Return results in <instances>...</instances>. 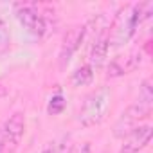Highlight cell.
I'll list each match as a JSON object with an SVG mask.
<instances>
[{"label": "cell", "mask_w": 153, "mask_h": 153, "mask_svg": "<svg viewBox=\"0 0 153 153\" xmlns=\"http://www.w3.org/2000/svg\"><path fill=\"white\" fill-rule=\"evenodd\" d=\"M110 103H112V92L108 87H99L94 92H90L85 97V101L78 112L79 124L83 128H92V126L101 124L108 114Z\"/></svg>", "instance_id": "6da1fadb"}, {"label": "cell", "mask_w": 153, "mask_h": 153, "mask_svg": "<svg viewBox=\"0 0 153 153\" xmlns=\"http://www.w3.org/2000/svg\"><path fill=\"white\" fill-rule=\"evenodd\" d=\"M140 18L137 15L135 4L133 6H124L117 11L110 29H108V38H110V45L114 47H123L126 45L135 34L137 29L140 25Z\"/></svg>", "instance_id": "7a4b0ae2"}, {"label": "cell", "mask_w": 153, "mask_h": 153, "mask_svg": "<svg viewBox=\"0 0 153 153\" xmlns=\"http://www.w3.org/2000/svg\"><path fill=\"white\" fill-rule=\"evenodd\" d=\"M15 16L20 22V25L36 38L45 36L47 31H49L47 18L40 13L38 6H34V4H18V6H15Z\"/></svg>", "instance_id": "3957f363"}, {"label": "cell", "mask_w": 153, "mask_h": 153, "mask_svg": "<svg viewBox=\"0 0 153 153\" xmlns=\"http://www.w3.org/2000/svg\"><path fill=\"white\" fill-rule=\"evenodd\" d=\"M149 114H151V108H149V106H142V105H139V103L130 105V106L117 117V121H115V124H114V137L123 139V137H124L126 133H130L135 126H139L140 121L146 119Z\"/></svg>", "instance_id": "277c9868"}, {"label": "cell", "mask_w": 153, "mask_h": 153, "mask_svg": "<svg viewBox=\"0 0 153 153\" xmlns=\"http://www.w3.org/2000/svg\"><path fill=\"white\" fill-rule=\"evenodd\" d=\"M85 34H87V25H76L65 33L61 45H59V54H58V63H59L61 70L72 61L74 54L79 51V47L85 40Z\"/></svg>", "instance_id": "5b68a950"}, {"label": "cell", "mask_w": 153, "mask_h": 153, "mask_svg": "<svg viewBox=\"0 0 153 153\" xmlns=\"http://www.w3.org/2000/svg\"><path fill=\"white\" fill-rule=\"evenodd\" d=\"M0 130H2L4 142H6L4 153H15L25 133V115L22 112H15L0 124Z\"/></svg>", "instance_id": "8992f818"}, {"label": "cell", "mask_w": 153, "mask_h": 153, "mask_svg": "<svg viewBox=\"0 0 153 153\" xmlns=\"http://www.w3.org/2000/svg\"><path fill=\"white\" fill-rule=\"evenodd\" d=\"M153 128L151 124H139L130 133L123 137V144L119 148V153H140L148 144L151 142Z\"/></svg>", "instance_id": "52a82bcc"}, {"label": "cell", "mask_w": 153, "mask_h": 153, "mask_svg": "<svg viewBox=\"0 0 153 153\" xmlns=\"http://www.w3.org/2000/svg\"><path fill=\"white\" fill-rule=\"evenodd\" d=\"M108 51H110V38H108V31L101 29L96 38L92 40L90 45V52H88V65L96 70L105 67L106 59H108Z\"/></svg>", "instance_id": "ba28073f"}, {"label": "cell", "mask_w": 153, "mask_h": 153, "mask_svg": "<svg viewBox=\"0 0 153 153\" xmlns=\"http://www.w3.org/2000/svg\"><path fill=\"white\" fill-rule=\"evenodd\" d=\"M140 65V52H135V54H130L126 58H114L110 63H108V72L106 76L108 78H121V76L135 70L137 67Z\"/></svg>", "instance_id": "9c48e42d"}, {"label": "cell", "mask_w": 153, "mask_h": 153, "mask_svg": "<svg viewBox=\"0 0 153 153\" xmlns=\"http://www.w3.org/2000/svg\"><path fill=\"white\" fill-rule=\"evenodd\" d=\"M94 78H96V70L88 63H85V65L78 67V68L72 72L70 81H72L74 87H88V85H92Z\"/></svg>", "instance_id": "30bf717a"}, {"label": "cell", "mask_w": 153, "mask_h": 153, "mask_svg": "<svg viewBox=\"0 0 153 153\" xmlns=\"http://www.w3.org/2000/svg\"><path fill=\"white\" fill-rule=\"evenodd\" d=\"M72 148H74V142H72V137L70 135H63L52 142H49L42 153H72Z\"/></svg>", "instance_id": "8fae6325"}, {"label": "cell", "mask_w": 153, "mask_h": 153, "mask_svg": "<svg viewBox=\"0 0 153 153\" xmlns=\"http://www.w3.org/2000/svg\"><path fill=\"white\" fill-rule=\"evenodd\" d=\"M65 106H67V101H65L63 92H61V90H56V92L51 96V99H49L47 112H49L51 115H59V114L65 110Z\"/></svg>", "instance_id": "7c38bea8"}, {"label": "cell", "mask_w": 153, "mask_h": 153, "mask_svg": "<svg viewBox=\"0 0 153 153\" xmlns=\"http://www.w3.org/2000/svg\"><path fill=\"white\" fill-rule=\"evenodd\" d=\"M135 103L151 108V105H153V88H151V81H149V79H144V81L140 83V87H139V96H137V101H135Z\"/></svg>", "instance_id": "4fadbf2b"}, {"label": "cell", "mask_w": 153, "mask_h": 153, "mask_svg": "<svg viewBox=\"0 0 153 153\" xmlns=\"http://www.w3.org/2000/svg\"><path fill=\"white\" fill-rule=\"evenodd\" d=\"M11 43V36H9V29L6 27V22L0 20V51H6Z\"/></svg>", "instance_id": "5bb4252c"}, {"label": "cell", "mask_w": 153, "mask_h": 153, "mask_svg": "<svg viewBox=\"0 0 153 153\" xmlns=\"http://www.w3.org/2000/svg\"><path fill=\"white\" fill-rule=\"evenodd\" d=\"M79 153H92V146H90V142H85Z\"/></svg>", "instance_id": "9a60e30c"}]
</instances>
